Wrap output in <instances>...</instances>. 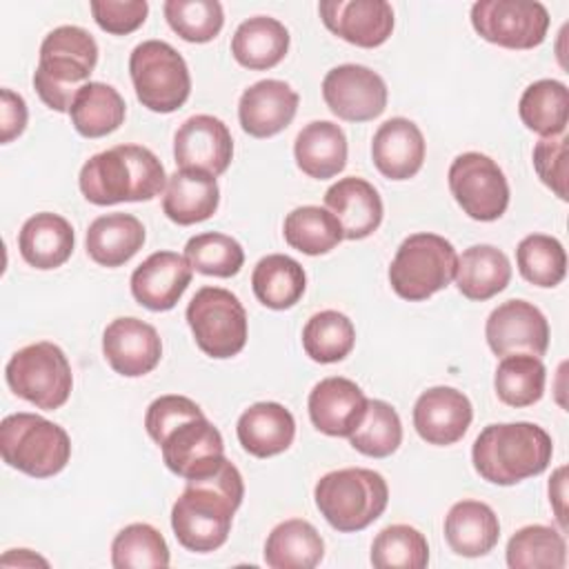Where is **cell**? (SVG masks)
Masks as SVG:
<instances>
[{
  "label": "cell",
  "instance_id": "6da1fadb",
  "mask_svg": "<svg viewBox=\"0 0 569 569\" xmlns=\"http://www.w3.org/2000/svg\"><path fill=\"white\" fill-rule=\"evenodd\" d=\"M242 498V476L227 458L213 471L189 478L184 491L171 507V529L178 542L196 553L222 547Z\"/></svg>",
  "mask_w": 569,
  "mask_h": 569
},
{
  "label": "cell",
  "instance_id": "7a4b0ae2",
  "mask_svg": "<svg viewBox=\"0 0 569 569\" xmlns=\"http://www.w3.org/2000/svg\"><path fill=\"white\" fill-rule=\"evenodd\" d=\"M78 184L91 204L107 207L160 196L167 187V173L151 149L118 144L91 156L80 169Z\"/></svg>",
  "mask_w": 569,
  "mask_h": 569
},
{
  "label": "cell",
  "instance_id": "3957f363",
  "mask_svg": "<svg viewBox=\"0 0 569 569\" xmlns=\"http://www.w3.org/2000/svg\"><path fill=\"white\" fill-rule=\"evenodd\" d=\"M551 456V436L533 422L487 425L471 449V462L478 476L502 487L542 473Z\"/></svg>",
  "mask_w": 569,
  "mask_h": 569
},
{
  "label": "cell",
  "instance_id": "277c9868",
  "mask_svg": "<svg viewBox=\"0 0 569 569\" xmlns=\"http://www.w3.org/2000/svg\"><path fill=\"white\" fill-rule=\"evenodd\" d=\"M98 62L93 36L76 24H62L49 31L40 44L33 87L40 100L53 111H69L76 93L89 82Z\"/></svg>",
  "mask_w": 569,
  "mask_h": 569
},
{
  "label": "cell",
  "instance_id": "5b68a950",
  "mask_svg": "<svg viewBox=\"0 0 569 569\" xmlns=\"http://www.w3.org/2000/svg\"><path fill=\"white\" fill-rule=\"evenodd\" d=\"M316 507L325 520L353 533L376 522L389 502V487L382 473L362 467H347L325 473L313 489Z\"/></svg>",
  "mask_w": 569,
  "mask_h": 569
},
{
  "label": "cell",
  "instance_id": "8992f818",
  "mask_svg": "<svg viewBox=\"0 0 569 569\" xmlns=\"http://www.w3.org/2000/svg\"><path fill=\"white\" fill-rule=\"evenodd\" d=\"M0 453L9 467L31 478H51L67 467L71 440L60 425L20 411L0 425Z\"/></svg>",
  "mask_w": 569,
  "mask_h": 569
},
{
  "label": "cell",
  "instance_id": "52a82bcc",
  "mask_svg": "<svg viewBox=\"0 0 569 569\" xmlns=\"http://www.w3.org/2000/svg\"><path fill=\"white\" fill-rule=\"evenodd\" d=\"M458 253L453 244L438 233H411L405 238L391 260V289L409 300L420 302L445 289L456 273Z\"/></svg>",
  "mask_w": 569,
  "mask_h": 569
},
{
  "label": "cell",
  "instance_id": "ba28073f",
  "mask_svg": "<svg viewBox=\"0 0 569 569\" xmlns=\"http://www.w3.org/2000/svg\"><path fill=\"white\" fill-rule=\"evenodd\" d=\"M4 378L18 398L44 411L62 407L73 387V373L64 351L47 340L18 349L4 367Z\"/></svg>",
  "mask_w": 569,
  "mask_h": 569
},
{
  "label": "cell",
  "instance_id": "9c48e42d",
  "mask_svg": "<svg viewBox=\"0 0 569 569\" xmlns=\"http://www.w3.org/2000/svg\"><path fill=\"white\" fill-rule=\"evenodd\" d=\"M129 73L138 100L156 113L178 111L191 93L189 67L164 40L140 42L131 51Z\"/></svg>",
  "mask_w": 569,
  "mask_h": 569
},
{
  "label": "cell",
  "instance_id": "30bf717a",
  "mask_svg": "<svg viewBox=\"0 0 569 569\" xmlns=\"http://www.w3.org/2000/svg\"><path fill=\"white\" fill-rule=\"evenodd\" d=\"M187 322L200 351L211 358H231L244 349L247 311L222 287H200L187 307Z\"/></svg>",
  "mask_w": 569,
  "mask_h": 569
},
{
  "label": "cell",
  "instance_id": "8fae6325",
  "mask_svg": "<svg viewBox=\"0 0 569 569\" xmlns=\"http://www.w3.org/2000/svg\"><path fill=\"white\" fill-rule=\"evenodd\" d=\"M449 189L460 209L480 222L498 220L509 207V184L498 167L485 153H460L449 167Z\"/></svg>",
  "mask_w": 569,
  "mask_h": 569
},
{
  "label": "cell",
  "instance_id": "7c38bea8",
  "mask_svg": "<svg viewBox=\"0 0 569 569\" xmlns=\"http://www.w3.org/2000/svg\"><path fill=\"white\" fill-rule=\"evenodd\" d=\"M480 38L505 49H533L549 31V11L533 0H480L471 7Z\"/></svg>",
  "mask_w": 569,
  "mask_h": 569
},
{
  "label": "cell",
  "instance_id": "4fadbf2b",
  "mask_svg": "<svg viewBox=\"0 0 569 569\" xmlns=\"http://www.w3.org/2000/svg\"><path fill=\"white\" fill-rule=\"evenodd\" d=\"M322 98L340 120L367 122L387 109V84L365 64H340L327 71Z\"/></svg>",
  "mask_w": 569,
  "mask_h": 569
},
{
  "label": "cell",
  "instance_id": "5bb4252c",
  "mask_svg": "<svg viewBox=\"0 0 569 569\" xmlns=\"http://www.w3.org/2000/svg\"><path fill=\"white\" fill-rule=\"evenodd\" d=\"M489 349L505 356H545L549 347V322L545 313L527 300H507L498 305L485 325Z\"/></svg>",
  "mask_w": 569,
  "mask_h": 569
},
{
  "label": "cell",
  "instance_id": "9a60e30c",
  "mask_svg": "<svg viewBox=\"0 0 569 569\" xmlns=\"http://www.w3.org/2000/svg\"><path fill=\"white\" fill-rule=\"evenodd\" d=\"M162 460L169 471L189 480L213 471L224 458V442L220 431L207 420V416L189 418L176 425L158 442Z\"/></svg>",
  "mask_w": 569,
  "mask_h": 569
},
{
  "label": "cell",
  "instance_id": "2e32d148",
  "mask_svg": "<svg viewBox=\"0 0 569 569\" xmlns=\"http://www.w3.org/2000/svg\"><path fill=\"white\" fill-rule=\"evenodd\" d=\"M233 140L227 124L209 113L187 118L173 136V158L180 169L220 176L231 164Z\"/></svg>",
  "mask_w": 569,
  "mask_h": 569
},
{
  "label": "cell",
  "instance_id": "e0dca14e",
  "mask_svg": "<svg viewBox=\"0 0 569 569\" xmlns=\"http://www.w3.org/2000/svg\"><path fill=\"white\" fill-rule=\"evenodd\" d=\"M318 11L331 33L362 49L380 47L393 31V9L385 0H322Z\"/></svg>",
  "mask_w": 569,
  "mask_h": 569
},
{
  "label": "cell",
  "instance_id": "ac0fdd59",
  "mask_svg": "<svg viewBox=\"0 0 569 569\" xmlns=\"http://www.w3.org/2000/svg\"><path fill=\"white\" fill-rule=\"evenodd\" d=\"M102 353L109 367L127 378L153 371L162 358L158 331L140 318H116L102 333Z\"/></svg>",
  "mask_w": 569,
  "mask_h": 569
},
{
  "label": "cell",
  "instance_id": "d6986e66",
  "mask_svg": "<svg viewBox=\"0 0 569 569\" xmlns=\"http://www.w3.org/2000/svg\"><path fill=\"white\" fill-rule=\"evenodd\" d=\"M473 418L469 398L453 387H431L413 405V427L418 436L438 447L458 442Z\"/></svg>",
  "mask_w": 569,
  "mask_h": 569
},
{
  "label": "cell",
  "instance_id": "ffe728a7",
  "mask_svg": "<svg viewBox=\"0 0 569 569\" xmlns=\"http://www.w3.org/2000/svg\"><path fill=\"white\" fill-rule=\"evenodd\" d=\"M298 102V93L284 80H258L240 96V127L253 138H271L291 124Z\"/></svg>",
  "mask_w": 569,
  "mask_h": 569
},
{
  "label": "cell",
  "instance_id": "44dd1931",
  "mask_svg": "<svg viewBox=\"0 0 569 569\" xmlns=\"http://www.w3.org/2000/svg\"><path fill=\"white\" fill-rule=\"evenodd\" d=\"M191 271L184 256L156 251L131 273V293L151 311H169L191 284Z\"/></svg>",
  "mask_w": 569,
  "mask_h": 569
},
{
  "label": "cell",
  "instance_id": "7402d4cb",
  "mask_svg": "<svg viewBox=\"0 0 569 569\" xmlns=\"http://www.w3.org/2000/svg\"><path fill=\"white\" fill-rule=\"evenodd\" d=\"M307 407L318 431L336 438H349L367 409V396L353 380L331 376L322 378L311 389Z\"/></svg>",
  "mask_w": 569,
  "mask_h": 569
},
{
  "label": "cell",
  "instance_id": "603a6c76",
  "mask_svg": "<svg viewBox=\"0 0 569 569\" xmlns=\"http://www.w3.org/2000/svg\"><path fill=\"white\" fill-rule=\"evenodd\" d=\"M376 169L389 180L413 178L425 162V138L409 118H389L378 127L371 140Z\"/></svg>",
  "mask_w": 569,
  "mask_h": 569
},
{
  "label": "cell",
  "instance_id": "cb8c5ba5",
  "mask_svg": "<svg viewBox=\"0 0 569 569\" xmlns=\"http://www.w3.org/2000/svg\"><path fill=\"white\" fill-rule=\"evenodd\" d=\"M325 207L336 216L347 240H362L382 222L380 193L365 178L349 176L333 182L325 193Z\"/></svg>",
  "mask_w": 569,
  "mask_h": 569
},
{
  "label": "cell",
  "instance_id": "d4e9b609",
  "mask_svg": "<svg viewBox=\"0 0 569 569\" xmlns=\"http://www.w3.org/2000/svg\"><path fill=\"white\" fill-rule=\"evenodd\" d=\"M220 202L216 176L198 169H178L167 178L162 211L176 224H196L209 220Z\"/></svg>",
  "mask_w": 569,
  "mask_h": 569
},
{
  "label": "cell",
  "instance_id": "484cf974",
  "mask_svg": "<svg viewBox=\"0 0 569 569\" xmlns=\"http://www.w3.org/2000/svg\"><path fill=\"white\" fill-rule=\"evenodd\" d=\"M236 433L247 453L271 458L291 447L296 420L280 402H256L238 418Z\"/></svg>",
  "mask_w": 569,
  "mask_h": 569
},
{
  "label": "cell",
  "instance_id": "4316f807",
  "mask_svg": "<svg viewBox=\"0 0 569 569\" xmlns=\"http://www.w3.org/2000/svg\"><path fill=\"white\" fill-rule=\"evenodd\" d=\"M498 516L480 500H460L445 516V540L458 556H485L498 545Z\"/></svg>",
  "mask_w": 569,
  "mask_h": 569
},
{
  "label": "cell",
  "instance_id": "83f0119b",
  "mask_svg": "<svg viewBox=\"0 0 569 569\" xmlns=\"http://www.w3.org/2000/svg\"><path fill=\"white\" fill-rule=\"evenodd\" d=\"M73 227L67 218L51 211L31 216L18 233L20 256L36 269H56L64 264L73 253Z\"/></svg>",
  "mask_w": 569,
  "mask_h": 569
},
{
  "label": "cell",
  "instance_id": "f1b7e54d",
  "mask_svg": "<svg viewBox=\"0 0 569 569\" xmlns=\"http://www.w3.org/2000/svg\"><path fill=\"white\" fill-rule=\"evenodd\" d=\"M293 156L298 169L309 178H333L347 164V136L331 120H313L298 131Z\"/></svg>",
  "mask_w": 569,
  "mask_h": 569
},
{
  "label": "cell",
  "instance_id": "f546056e",
  "mask_svg": "<svg viewBox=\"0 0 569 569\" xmlns=\"http://www.w3.org/2000/svg\"><path fill=\"white\" fill-rule=\"evenodd\" d=\"M144 238V227L136 216L107 213L89 224L84 247L96 264L120 267L142 249Z\"/></svg>",
  "mask_w": 569,
  "mask_h": 569
},
{
  "label": "cell",
  "instance_id": "4dcf8cb0",
  "mask_svg": "<svg viewBox=\"0 0 569 569\" xmlns=\"http://www.w3.org/2000/svg\"><path fill=\"white\" fill-rule=\"evenodd\" d=\"M287 51L289 31L280 20L269 16H253L244 20L231 38V53L236 62L253 71L276 67Z\"/></svg>",
  "mask_w": 569,
  "mask_h": 569
},
{
  "label": "cell",
  "instance_id": "1f68e13d",
  "mask_svg": "<svg viewBox=\"0 0 569 569\" xmlns=\"http://www.w3.org/2000/svg\"><path fill=\"white\" fill-rule=\"evenodd\" d=\"M456 287L469 300H489L511 280L509 258L493 244H473L456 264Z\"/></svg>",
  "mask_w": 569,
  "mask_h": 569
},
{
  "label": "cell",
  "instance_id": "d6a6232c",
  "mask_svg": "<svg viewBox=\"0 0 569 569\" xmlns=\"http://www.w3.org/2000/svg\"><path fill=\"white\" fill-rule=\"evenodd\" d=\"M322 536L302 518L276 525L264 542V562L271 569H311L322 560Z\"/></svg>",
  "mask_w": 569,
  "mask_h": 569
},
{
  "label": "cell",
  "instance_id": "836d02e7",
  "mask_svg": "<svg viewBox=\"0 0 569 569\" xmlns=\"http://www.w3.org/2000/svg\"><path fill=\"white\" fill-rule=\"evenodd\" d=\"M124 98L107 82H87L69 109L71 124L84 138H102L124 122Z\"/></svg>",
  "mask_w": 569,
  "mask_h": 569
},
{
  "label": "cell",
  "instance_id": "e575fe53",
  "mask_svg": "<svg viewBox=\"0 0 569 569\" xmlns=\"http://www.w3.org/2000/svg\"><path fill=\"white\" fill-rule=\"evenodd\" d=\"M251 287L264 307L282 311L302 298L307 289V276L298 260L284 253H269L253 267Z\"/></svg>",
  "mask_w": 569,
  "mask_h": 569
},
{
  "label": "cell",
  "instance_id": "d590c367",
  "mask_svg": "<svg viewBox=\"0 0 569 569\" xmlns=\"http://www.w3.org/2000/svg\"><path fill=\"white\" fill-rule=\"evenodd\" d=\"M518 113L522 124L542 138L560 136L569 120V91L560 80H536L522 91Z\"/></svg>",
  "mask_w": 569,
  "mask_h": 569
},
{
  "label": "cell",
  "instance_id": "8d00e7d4",
  "mask_svg": "<svg viewBox=\"0 0 569 569\" xmlns=\"http://www.w3.org/2000/svg\"><path fill=\"white\" fill-rule=\"evenodd\" d=\"M282 233L291 249L307 256L327 253L345 238L336 216L316 204L296 207L291 213H287Z\"/></svg>",
  "mask_w": 569,
  "mask_h": 569
},
{
  "label": "cell",
  "instance_id": "74e56055",
  "mask_svg": "<svg viewBox=\"0 0 569 569\" xmlns=\"http://www.w3.org/2000/svg\"><path fill=\"white\" fill-rule=\"evenodd\" d=\"M567 545L560 531L547 525H527L507 542V565L511 569H562Z\"/></svg>",
  "mask_w": 569,
  "mask_h": 569
},
{
  "label": "cell",
  "instance_id": "f35d334b",
  "mask_svg": "<svg viewBox=\"0 0 569 569\" xmlns=\"http://www.w3.org/2000/svg\"><path fill=\"white\" fill-rule=\"evenodd\" d=\"M356 342L353 322L333 309L313 313L302 329V347L307 356L320 365L340 362L347 358Z\"/></svg>",
  "mask_w": 569,
  "mask_h": 569
},
{
  "label": "cell",
  "instance_id": "ab89813d",
  "mask_svg": "<svg viewBox=\"0 0 569 569\" xmlns=\"http://www.w3.org/2000/svg\"><path fill=\"white\" fill-rule=\"evenodd\" d=\"M547 369L540 358L518 353L505 356L493 376L496 396L509 407H529L545 393Z\"/></svg>",
  "mask_w": 569,
  "mask_h": 569
},
{
  "label": "cell",
  "instance_id": "60d3db41",
  "mask_svg": "<svg viewBox=\"0 0 569 569\" xmlns=\"http://www.w3.org/2000/svg\"><path fill=\"white\" fill-rule=\"evenodd\" d=\"M356 451L371 458L391 456L402 442V422L398 411L385 400H367V409L358 427L349 433Z\"/></svg>",
  "mask_w": 569,
  "mask_h": 569
},
{
  "label": "cell",
  "instance_id": "b9f144b4",
  "mask_svg": "<svg viewBox=\"0 0 569 569\" xmlns=\"http://www.w3.org/2000/svg\"><path fill=\"white\" fill-rule=\"evenodd\" d=\"M111 565L116 569L169 567V547L162 533L147 525L133 522L120 529L111 542Z\"/></svg>",
  "mask_w": 569,
  "mask_h": 569
},
{
  "label": "cell",
  "instance_id": "7bdbcfd3",
  "mask_svg": "<svg viewBox=\"0 0 569 569\" xmlns=\"http://www.w3.org/2000/svg\"><path fill=\"white\" fill-rule=\"evenodd\" d=\"M520 276L536 287H556L567 273V253L560 240L547 233H531L516 249Z\"/></svg>",
  "mask_w": 569,
  "mask_h": 569
},
{
  "label": "cell",
  "instance_id": "ee69618b",
  "mask_svg": "<svg viewBox=\"0 0 569 569\" xmlns=\"http://www.w3.org/2000/svg\"><path fill=\"white\" fill-rule=\"evenodd\" d=\"M429 562L427 538L409 525L385 527L371 545L376 569H422Z\"/></svg>",
  "mask_w": 569,
  "mask_h": 569
},
{
  "label": "cell",
  "instance_id": "f6af8a7d",
  "mask_svg": "<svg viewBox=\"0 0 569 569\" xmlns=\"http://www.w3.org/2000/svg\"><path fill=\"white\" fill-rule=\"evenodd\" d=\"M184 260L198 273L231 278L244 264V249L231 236H224L218 231H204L187 240Z\"/></svg>",
  "mask_w": 569,
  "mask_h": 569
},
{
  "label": "cell",
  "instance_id": "bcb514c9",
  "mask_svg": "<svg viewBox=\"0 0 569 569\" xmlns=\"http://www.w3.org/2000/svg\"><path fill=\"white\" fill-rule=\"evenodd\" d=\"M162 11L169 27L187 42H209L224 24V11L218 0H167Z\"/></svg>",
  "mask_w": 569,
  "mask_h": 569
},
{
  "label": "cell",
  "instance_id": "7dc6e473",
  "mask_svg": "<svg viewBox=\"0 0 569 569\" xmlns=\"http://www.w3.org/2000/svg\"><path fill=\"white\" fill-rule=\"evenodd\" d=\"M567 133L540 138L533 147V169L538 178L560 198L567 200Z\"/></svg>",
  "mask_w": 569,
  "mask_h": 569
},
{
  "label": "cell",
  "instance_id": "c3c4849f",
  "mask_svg": "<svg viewBox=\"0 0 569 569\" xmlns=\"http://www.w3.org/2000/svg\"><path fill=\"white\" fill-rule=\"evenodd\" d=\"M89 9L98 27L113 36H127L136 31L149 13L147 0H91Z\"/></svg>",
  "mask_w": 569,
  "mask_h": 569
},
{
  "label": "cell",
  "instance_id": "681fc988",
  "mask_svg": "<svg viewBox=\"0 0 569 569\" xmlns=\"http://www.w3.org/2000/svg\"><path fill=\"white\" fill-rule=\"evenodd\" d=\"M198 416H204V413L191 398L169 393V396L156 398L149 405L147 416H144V427H147V433L151 436V440L158 445L162 440V436L167 431H171L176 425H180L189 418H198Z\"/></svg>",
  "mask_w": 569,
  "mask_h": 569
},
{
  "label": "cell",
  "instance_id": "f907efd6",
  "mask_svg": "<svg viewBox=\"0 0 569 569\" xmlns=\"http://www.w3.org/2000/svg\"><path fill=\"white\" fill-rule=\"evenodd\" d=\"M0 100V142L7 144L24 131L29 113L22 96L11 89H2Z\"/></svg>",
  "mask_w": 569,
  "mask_h": 569
},
{
  "label": "cell",
  "instance_id": "816d5d0a",
  "mask_svg": "<svg viewBox=\"0 0 569 569\" xmlns=\"http://www.w3.org/2000/svg\"><path fill=\"white\" fill-rule=\"evenodd\" d=\"M2 567H36V565H42V567H49V562L36 553H31L29 549H9L2 560H0Z\"/></svg>",
  "mask_w": 569,
  "mask_h": 569
}]
</instances>
